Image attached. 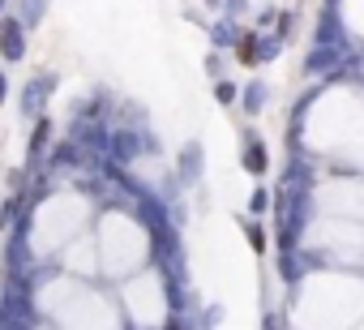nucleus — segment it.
Wrapping results in <instances>:
<instances>
[{
  "instance_id": "1",
  "label": "nucleus",
  "mask_w": 364,
  "mask_h": 330,
  "mask_svg": "<svg viewBox=\"0 0 364 330\" xmlns=\"http://www.w3.org/2000/svg\"><path fill=\"white\" fill-rule=\"evenodd\" d=\"M206 176V146L202 137H189L176 150V189H198Z\"/></svg>"
},
{
  "instance_id": "2",
  "label": "nucleus",
  "mask_w": 364,
  "mask_h": 330,
  "mask_svg": "<svg viewBox=\"0 0 364 330\" xmlns=\"http://www.w3.org/2000/svg\"><path fill=\"white\" fill-rule=\"evenodd\" d=\"M56 95V73L52 69H39L26 86H22V99H18V112L26 116V120H39V116H48V99Z\"/></svg>"
},
{
  "instance_id": "3",
  "label": "nucleus",
  "mask_w": 364,
  "mask_h": 330,
  "mask_svg": "<svg viewBox=\"0 0 364 330\" xmlns=\"http://www.w3.org/2000/svg\"><path fill=\"white\" fill-rule=\"evenodd\" d=\"M52 146H56V120L52 116H39L35 129H31V142H26V163H22V168L39 172L43 163H48V154H52Z\"/></svg>"
},
{
  "instance_id": "4",
  "label": "nucleus",
  "mask_w": 364,
  "mask_h": 330,
  "mask_svg": "<svg viewBox=\"0 0 364 330\" xmlns=\"http://www.w3.org/2000/svg\"><path fill=\"white\" fill-rule=\"evenodd\" d=\"M26 26L18 22V14H5L0 18V60L5 65H22V56H26Z\"/></svg>"
},
{
  "instance_id": "5",
  "label": "nucleus",
  "mask_w": 364,
  "mask_h": 330,
  "mask_svg": "<svg viewBox=\"0 0 364 330\" xmlns=\"http://www.w3.org/2000/svg\"><path fill=\"white\" fill-rule=\"evenodd\" d=\"M240 168H245L253 181H262V176L270 172V150H266V142H262L253 129H240Z\"/></svg>"
},
{
  "instance_id": "6",
  "label": "nucleus",
  "mask_w": 364,
  "mask_h": 330,
  "mask_svg": "<svg viewBox=\"0 0 364 330\" xmlns=\"http://www.w3.org/2000/svg\"><path fill=\"white\" fill-rule=\"evenodd\" d=\"M206 35H210V48H215V52H236V43L245 39L240 22H236L232 14H219V18L206 26Z\"/></svg>"
},
{
  "instance_id": "7",
  "label": "nucleus",
  "mask_w": 364,
  "mask_h": 330,
  "mask_svg": "<svg viewBox=\"0 0 364 330\" xmlns=\"http://www.w3.org/2000/svg\"><path fill=\"white\" fill-rule=\"evenodd\" d=\"M266 107H270V86H266V82H245V86H240V112H245L249 120H257Z\"/></svg>"
},
{
  "instance_id": "8",
  "label": "nucleus",
  "mask_w": 364,
  "mask_h": 330,
  "mask_svg": "<svg viewBox=\"0 0 364 330\" xmlns=\"http://www.w3.org/2000/svg\"><path fill=\"white\" fill-rule=\"evenodd\" d=\"M236 223H240V232H245V240H249V249L262 257L266 249H270V228L262 223V219H253V215H236Z\"/></svg>"
},
{
  "instance_id": "9",
  "label": "nucleus",
  "mask_w": 364,
  "mask_h": 330,
  "mask_svg": "<svg viewBox=\"0 0 364 330\" xmlns=\"http://www.w3.org/2000/svg\"><path fill=\"white\" fill-rule=\"evenodd\" d=\"M48 5H52V0H18V22L26 31H39L43 18H48Z\"/></svg>"
},
{
  "instance_id": "10",
  "label": "nucleus",
  "mask_w": 364,
  "mask_h": 330,
  "mask_svg": "<svg viewBox=\"0 0 364 330\" xmlns=\"http://www.w3.org/2000/svg\"><path fill=\"white\" fill-rule=\"evenodd\" d=\"M270 211H274V189H270V185H253V189H249V206H245V215L262 219V215H270Z\"/></svg>"
},
{
  "instance_id": "11",
  "label": "nucleus",
  "mask_w": 364,
  "mask_h": 330,
  "mask_svg": "<svg viewBox=\"0 0 364 330\" xmlns=\"http://www.w3.org/2000/svg\"><path fill=\"white\" fill-rule=\"evenodd\" d=\"M283 39L279 35H270V31H257V65H270V60H279L283 56Z\"/></svg>"
},
{
  "instance_id": "12",
  "label": "nucleus",
  "mask_w": 364,
  "mask_h": 330,
  "mask_svg": "<svg viewBox=\"0 0 364 330\" xmlns=\"http://www.w3.org/2000/svg\"><path fill=\"white\" fill-rule=\"evenodd\" d=\"M215 103H219V107H232V103H240V86H236L232 78H219V82H215Z\"/></svg>"
},
{
  "instance_id": "13",
  "label": "nucleus",
  "mask_w": 364,
  "mask_h": 330,
  "mask_svg": "<svg viewBox=\"0 0 364 330\" xmlns=\"http://www.w3.org/2000/svg\"><path fill=\"white\" fill-rule=\"evenodd\" d=\"M219 321H223V304H219V300H210V304L202 309V317H198L193 326H198V330H215Z\"/></svg>"
},
{
  "instance_id": "14",
  "label": "nucleus",
  "mask_w": 364,
  "mask_h": 330,
  "mask_svg": "<svg viewBox=\"0 0 364 330\" xmlns=\"http://www.w3.org/2000/svg\"><path fill=\"white\" fill-rule=\"evenodd\" d=\"M202 69H206V78H210V82H219V78H223V52H215V48H210V52H206V60H202Z\"/></svg>"
},
{
  "instance_id": "15",
  "label": "nucleus",
  "mask_w": 364,
  "mask_h": 330,
  "mask_svg": "<svg viewBox=\"0 0 364 330\" xmlns=\"http://www.w3.org/2000/svg\"><path fill=\"white\" fill-rule=\"evenodd\" d=\"M5 99H9V78L0 73V107H5Z\"/></svg>"
},
{
  "instance_id": "16",
  "label": "nucleus",
  "mask_w": 364,
  "mask_h": 330,
  "mask_svg": "<svg viewBox=\"0 0 364 330\" xmlns=\"http://www.w3.org/2000/svg\"><path fill=\"white\" fill-rule=\"evenodd\" d=\"M9 14V0H0V18H5Z\"/></svg>"
}]
</instances>
